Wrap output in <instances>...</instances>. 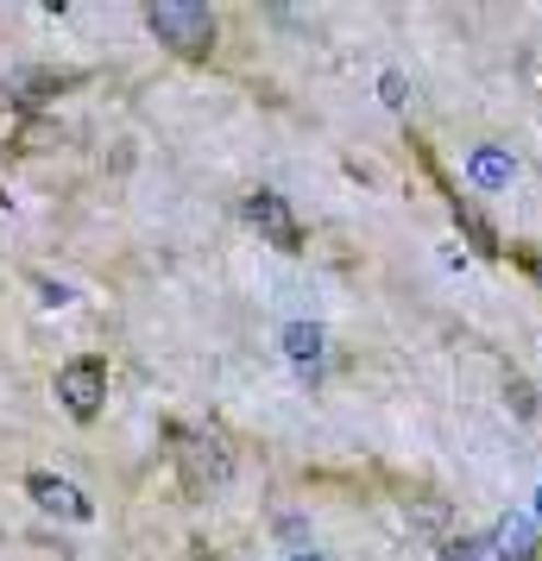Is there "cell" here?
I'll list each match as a JSON object with an SVG mask.
<instances>
[{
    "label": "cell",
    "mask_w": 542,
    "mask_h": 561,
    "mask_svg": "<svg viewBox=\"0 0 542 561\" xmlns=\"http://www.w3.org/2000/svg\"><path fill=\"white\" fill-rule=\"evenodd\" d=\"M146 26H152L177 57L215 51V13H208L203 0H152V7H146Z\"/></svg>",
    "instance_id": "obj_1"
},
{
    "label": "cell",
    "mask_w": 542,
    "mask_h": 561,
    "mask_svg": "<svg viewBox=\"0 0 542 561\" xmlns=\"http://www.w3.org/2000/svg\"><path fill=\"white\" fill-rule=\"evenodd\" d=\"M171 448H177V473H183V485L203 499L208 485H221L228 480V442L221 435H208V430H171Z\"/></svg>",
    "instance_id": "obj_2"
},
{
    "label": "cell",
    "mask_w": 542,
    "mask_h": 561,
    "mask_svg": "<svg viewBox=\"0 0 542 561\" xmlns=\"http://www.w3.org/2000/svg\"><path fill=\"white\" fill-rule=\"evenodd\" d=\"M57 404L70 410L77 423H89L107 404V366L95 354H77L70 366H57Z\"/></svg>",
    "instance_id": "obj_3"
},
{
    "label": "cell",
    "mask_w": 542,
    "mask_h": 561,
    "mask_svg": "<svg viewBox=\"0 0 542 561\" xmlns=\"http://www.w3.org/2000/svg\"><path fill=\"white\" fill-rule=\"evenodd\" d=\"M246 221H253L278 253H297V247H303V228H297V215H290V203L278 190H253V196H246Z\"/></svg>",
    "instance_id": "obj_4"
},
{
    "label": "cell",
    "mask_w": 542,
    "mask_h": 561,
    "mask_svg": "<svg viewBox=\"0 0 542 561\" xmlns=\"http://www.w3.org/2000/svg\"><path fill=\"white\" fill-rule=\"evenodd\" d=\"M466 178H473V190H486V196H498V190H511V178H517V164H511V152L505 146H473L466 152Z\"/></svg>",
    "instance_id": "obj_5"
},
{
    "label": "cell",
    "mask_w": 542,
    "mask_h": 561,
    "mask_svg": "<svg viewBox=\"0 0 542 561\" xmlns=\"http://www.w3.org/2000/svg\"><path fill=\"white\" fill-rule=\"evenodd\" d=\"M492 556L498 561H542V542H537V524L530 517H498V530H492Z\"/></svg>",
    "instance_id": "obj_6"
},
{
    "label": "cell",
    "mask_w": 542,
    "mask_h": 561,
    "mask_svg": "<svg viewBox=\"0 0 542 561\" xmlns=\"http://www.w3.org/2000/svg\"><path fill=\"white\" fill-rule=\"evenodd\" d=\"M26 492H32L45 511H57V517H89V499H82L70 480H57V473H32Z\"/></svg>",
    "instance_id": "obj_7"
},
{
    "label": "cell",
    "mask_w": 542,
    "mask_h": 561,
    "mask_svg": "<svg viewBox=\"0 0 542 561\" xmlns=\"http://www.w3.org/2000/svg\"><path fill=\"white\" fill-rule=\"evenodd\" d=\"M57 89H70V77H57V70H20V77H7V95L20 107H38L45 95H57Z\"/></svg>",
    "instance_id": "obj_8"
},
{
    "label": "cell",
    "mask_w": 542,
    "mask_h": 561,
    "mask_svg": "<svg viewBox=\"0 0 542 561\" xmlns=\"http://www.w3.org/2000/svg\"><path fill=\"white\" fill-rule=\"evenodd\" d=\"M285 354H290V366H322L328 334L315 329V322H290V329H285Z\"/></svg>",
    "instance_id": "obj_9"
},
{
    "label": "cell",
    "mask_w": 542,
    "mask_h": 561,
    "mask_svg": "<svg viewBox=\"0 0 542 561\" xmlns=\"http://www.w3.org/2000/svg\"><path fill=\"white\" fill-rule=\"evenodd\" d=\"M411 524H416L423 536H436V542H448V524H454V511L441 505L436 492H416V499H411Z\"/></svg>",
    "instance_id": "obj_10"
},
{
    "label": "cell",
    "mask_w": 542,
    "mask_h": 561,
    "mask_svg": "<svg viewBox=\"0 0 542 561\" xmlns=\"http://www.w3.org/2000/svg\"><path fill=\"white\" fill-rule=\"evenodd\" d=\"M441 561H480V542L473 536H448L441 542Z\"/></svg>",
    "instance_id": "obj_11"
},
{
    "label": "cell",
    "mask_w": 542,
    "mask_h": 561,
    "mask_svg": "<svg viewBox=\"0 0 542 561\" xmlns=\"http://www.w3.org/2000/svg\"><path fill=\"white\" fill-rule=\"evenodd\" d=\"M511 398H517V410H523V416H537V391H530V385L511 379Z\"/></svg>",
    "instance_id": "obj_12"
},
{
    "label": "cell",
    "mask_w": 542,
    "mask_h": 561,
    "mask_svg": "<svg viewBox=\"0 0 542 561\" xmlns=\"http://www.w3.org/2000/svg\"><path fill=\"white\" fill-rule=\"evenodd\" d=\"M290 561H322V556H310V549H303V556H290Z\"/></svg>",
    "instance_id": "obj_13"
},
{
    "label": "cell",
    "mask_w": 542,
    "mask_h": 561,
    "mask_svg": "<svg viewBox=\"0 0 542 561\" xmlns=\"http://www.w3.org/2000/svg\"><path fill=\"white\" fill-rule=\"evenodd\" d=\"M537 511H542V492H537Z\"/></svg>",
    "instance_id": "obj_14"
}]
</instances>
